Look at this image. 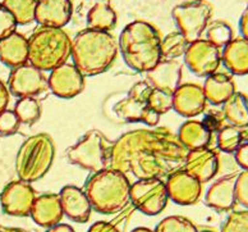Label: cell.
Listing matches in <instances>:
<instances>
[{"label": "cell", "mask_w": 248, "mask_h": 232, "mask_svg": "<svg viewBox=\"0 0 248 232\" xmlns=\"http://www.w3.org/2000/svg\"><path fill=\"white\" fill-rule=\"evenodd\" d=\"M188 150L165 130H136L114 143L109 168L136 179H161L174 163H182Z\"/></svg>", "instance_id": "cell-1"}, {"label": "cell", "mask_w": 248, "mask_h": 232, "mask_svg": "<svg viewBox=\"0 0 248 232\" xmlns=\"http://www.w3.org/2000/svg\"><path fill=\"white\" fill-rule=\"evenodd\" d=\"M118 54L114 36L105 31L83 30L72 41L71 55L73 65L83 77L103 73L113 65Z\"/></svg>", "instance_id": "cell-2"}, {"label": "cell", "mask_w": 248, "mask_h": 232, "mask_svg": "<svg viewBox=\"0 0 248 232\" xmlns=\"http://www.w3.org/2000/svg\"><path fill=\"white\" fill-rule=\"evenodd\" d=\"M118 45L125 65L136 72H149L161 61V37L147 22L135 21L125 26Z\"/></svg>", "instance_id": "cell-3"}, {"label": "cell", "mask_w": 248, "mask_h": 232, "mask_svg": "<svg viewBox=\"0 0 248 232\" xmlns=\"http://www.w3.org/2000/svg\"><path fill=\"white\" fill-rule=\"evenodd\" d=\"M131 183L124 173L107 168L87 180L85 193L93 209L103 215L121 212L129 201Z\"/></svg>", "instance_id": "cell-4"}, {"label": "cell", "mask_w": 248, "mask_h": 232, "mask_svg": "<svg viewBox=\"0 0 248 232\" xmlns=\"http://www.w3.org/2000/svg\"><path fill=\"white\" fill-rule=\"evenodd\" d=\"M72 40L63 29L41 27L29 39V62L40 71H53L71 57Z\"/></svg>", "instance_id": "cell-5"}, {"label": "cell", "mask_w": 248, "mask_h": 232, "mask_svg": "<svg viewBox=\"0 0 248 232\" xmlns=\"http://www.w3.org/2000/svg\"><path fill=\"white\" fill-rule=\"evenodd\" d=\"M55 148L47 133H37L22 144L16 158V171L19 180L33 182L46 175L53 165Z\"/></svg>", "instance_id": "cell-6"}, {"label": "cell", "mask_w": 248, "mask_h": 232, "mask_svg": "<svg viewBox=\"0 0 248 232\" xmlns=\"http://www.w3.org/2000/svg\"><path fill=\"white\" fill-rule=\"evenodd\" d=\"M113 145V141H110L107 136L97 130H93L68 149L67 158L72 165L97 173L109 168Z\"/></svg>", "instance_id": "cell-7"}, {"label": "cell", "mask_w": 248, "mask_h": 232, "mask_svg": "<svg viewBox=\"0 0 248 232\" xmlns=\"http://www.w3.org/2000/svg\"><path fill=\"white\" fill-rule=\"evenodd\" d=\"M213 13V8L205 0H191L174 8L171 12L178 31L191 44L201 39Z\"/></svg>", "instance_id": "cell-8"}, {"label": "cell", "mask_w": 248, "mask_h": 232, "mask_svg": "<svg viewBox=\"0 0 248 232\" xmlns=\"http://www.w3.org/2000/svg\"><path fill=\"white\" fill-rule=\"evenodd\" d=\"M153 87L147 81H140L132 86L127 98H124L114 107V112L127 122H143L149 127H155L160 116L151 111L147 104Z\"/></svg>", "instance_id": "cell-9"}, {"label": "cell", "mask_w": 248, "mask_h": 232, "mask_svg": "<svg viewBox=\"0 0 248 232\" xmlns=\"http://www.w3.org/2000/svg\"><path fill=\"white\" fill-rule=\"evenodd\" d=\"M167 185L161 179H145L131 185L129 200L136 209L146 215H156L168 203Z\"/></svg>", "instance_id": "cell-10"}, {"label": "cell", "mask_w": 248, "mask_h": 232, "mask_svg": "<svg viewBox=\"0 0 248 232\" xmlns=\"http://www.w3.org/2000/svg\"><path fill=\"white\" fill-rule=\"evenodd\" d=\"M220 62V49L206 39H200L191 43L185 53L186 66L199 77H207L215 73L219 68Z\"/></svg>", "instance_id": "cell-11"}, {"label": "cell", "mask_w": 248, "mask_h": 232, "mask_svg": "<svg viewBox=\"0 0 248 232\" xmlns=\"http://www.w3.org/2000/svg\"><path fill=\"white\" fill-rule=\"evenodd\" d=\"M8 87L12 95L17 98H35L47 87V79L43 71L31 65H22L12 69Z\"/></svg>", "instance_id": "cell-12"}, {"label": "cell", "mask_w": 248, "mask_h": 232, "mask_svg": "<svg viewBox=\"0 0 248 232\" xmlns=\"http://www.w3.org/2000/svg\"><path fill=\"white\" fill-rule=\"evenodd\" d=\"M36 193L31 183L22 180L8 183L0 194V203L5 215L13 217H27L31 215Z\"/></svg>", "instance_id": "cell-13"}, {"label": "cell", "mask_w": 248, "mask_h": 232, "mask_svg": "<svg viewBox=\"0 0 248 232\" xmlns=\"http://www.w3.org/2000/svg\"><path fill=\"white\" fill-rule=\"evenodd\" d=\"M47 87L55 97L71 99L85 89V77L73 63H64L51 71L47 79Z\"/></svg>", "instance_id": "cell-14"}, {"label": "cell", "mask_w": 248, "mask_h": 232, "mask_svg": "<svg viewBox=\"0 0 248 232\" xmlns=\"http://www.w3.org/2000/svg\"><path fill=\"white\" fill-rule=\"evenodd\" d=\"M168 197L179 205H192L200 199L202 183L182 168L171 172L167 179Z\"/></svg>", "instance_id": "cell-15"}, {"label": "cell", "mask_w": 248, "mask_h": 232, "mask_svg": "<svg viewBox=\"0 0 248 232\" xmlns=\"http://www.w3.org/2000/svg\"><path fill=\"white\" fill-rule=\"evenodd\" d=\"M183 169L201 183L207 182L217 176L219 169V157L217 151L209 147L189 150L185 159Z\"/></svg>", "instance_id": "cell-16"}, {"label": "cell", "mask_w": 248, "mask_h": 232, "mask_svg": "<svg viewBox=\"0 0 248 232\" xmlns=\"http://www.w3.org/2000/svg\"><path fill=\"white\" fill-rule=\"evenodd\" d=\"M207 100L202 86L196 83H183L173 94V109L178 115L192 118L203 113Z\"/></svg>", "instance_id": "cell-17"}, {"label": "cell", "mask_w": 248, "mask_h": 232, "mask_svg": "<svg viewBox=\"0 0 248 232\" xmlns=\"http://www.w3.org/2000/svg\"><path fill=\"white\" fill-rule=\"evenodd\" d=\"M59 198L63 213L69 219L78 223H86L89 221L93 207L85 190L73 185L64 186L59 193Z\"/></svg>", "instance_id": "cell-18"}, {"label": "cell", "mask_w": 248, "mask_h": 232, "mask_svg": "<svg viewBox=\"0 0 248 232\" xmlns=\"http://www.w3.org/2000/svg\"><path fill=\"white\" fill-rule=\"evenodd\" d=\"M71 0H39L35 21L41 27L62 29L72 18Z\"/></svg>", "instance_id": "cell-19"}, {"label": "cell", "mask_w": 248, "mask_h": 232, "mask_svg": "<svg viewBox=\"0 0 248 232\" xmlns=\"http://www.w3.org/2000/svg\"><path fill=\"white\" fill-rule=\"evenodd\" d=\"M146 81L153 89L163 90L174 94L181 85L182 66L175 59H161L149 72H146Z\"/></svg>", "instance_id": "cell-20"}, {"label": "cell", "mask_w": 248, "mask_h": 232, "mask_svg": "<svg viewBox=\"0 0 248 232\" xmlns=\"http://www.w3.org/2000/svg\"><path fill=\"white\" fill-rule=\"evenodd\" d=\"M237 177L238 175H229L215 181L206 193V205L217 212L232 211L237 204V198H235Z\"/></svg>", "instance_id": "cell-21"}, {"label": "cell", "mask_w": 248, "mask_h": 232, "mask_svg": "<svg viewBox=\"0 0 248 232\" xmlns=\"http://www.w3.org/2000/svg\"><path fill=\"white\" fill-rule=\"evenodd\" d=\"M30 215L35 223L46 229L61 223L64 213L59 194H44L36 198Z\"/></svg>", "instance_id": "cell-22"}, {"label": "cell", "mask_w": 248, "mask_h": 232, "mask_svg": "<svg viewBox=\"0 0 248 232\" xmlns=\"http://www.w3.org/2000/svg\"><path fill=\"white\" fill-rule=\"evenodd\" d=\"M0 62L11 68L29 62V39L19 33H13L0 40Z\"/></svg>", "instance_id": "cell-23"}, {"label": "cell", "mask_w": 248, "mask_h": 232, "mask_svg": "<svg viewBox=\"0 0 248 232\" xmlns=\"http://www.w3.org/2000/svg\"><path fill=\"white\" fill-rule=\"evenodd\" d=\"M202 89L206 100L213 105H223L237 91L235 83L231 76L219 72L207 76Z\"/></svg>", "instance_id": "cell-24"}, {"label": "cell", "mask_w": 248, "mask_h": 232, "mask_svg": "<svg viewBox=\"0 0 248 232\" xmlns=\"http://www.w3.org/2000/svg\"><path fill=\"white\" fill-rule=\"evenodd\" d=\"M221 61L233 75H248V40H232L224 47Z\"/></svg>", "instance_id": "cell-25"}, {"label": "cell", "mask_w": 248, "mask_h": 232, "mask_svg": "<svg viewBox=\"0 0 248 232\" xmlns=\"http://www.w3.org/2000/svg\"><path fill=\"white\" fill-rule=\"evenodd\" d=\"M211 136L213 133L206 129L202 122L189 119L181 126L178 133V140L189 151V150L209 147Z\"/></svg>", "instance_id": "cell-26"}, {"label": "cell", "mask_w": 248, "mask_h": 232, "mask_svg": "<svg viewBox=\"0 0 248 232\" xmlns=\"http://www.w3.org/2000/svg\"><path fill=\"white\" fill-rule=\"evenodd\" d=\"M223 115L231 126L245 130L248 127V97L235 93L223 104Z\"/></svg>", "instance_id": "cell-27"}, {"label": "cell", "mask_w": 248, "mask_h": 232, "mask_svg": "<svg viewBox=\"0 0 248 232\" xmlns=\"http://www.w3.org/2000/svg\"><path fill=\"white\" fill-rule=\"evenodd\" d=\"M117 25V15L107 1H97L87 15V26L90 30L109 33Z\"/></svg>", "instance_id": "cell-28"}, {"label": "cell", "mask_w": 248, "mask_h": 232, "mask_svg": "<svg viewBox=\"0 0 248 232\" xmlns=\"http://www.w3.org/2000/svg\"><path fill=\"white\" fill-rule=\"evenodd\" d=\"M39 0H4L3 5L15 17L17 25H30L35 21Z\"/></svg>", "instance_id": "cell-29"}, {"label": "cell", "mask_w": 248, "mask_h": 232, "mask_svg": "<svg viewBox=\"0 0 248 232\" xmlns=\"http://www.w3.org/2000/svg\"><path fill=\"white\" fill-rule=\"evenodd\" d=\"M188 45L189 43L179 31L168 33L164 39H161V59H177L185 55Z\"/></svg>", "instance_id": "cell-30"}, {"label": "cell", "mask_w": 248, "mask_h": 232, "mask_svg": "<svg viewBox=\"0 0 248 232\" xmlns=\"http://www.w3.org/2000/svg\"><path fill=\"white\" fill-rule=\"evenodd\" d=\"M15 113L23 125H33L41 117V104L36 98H21L16 103Z\"/></svg>", "instance_id": "cell-31"}, {"label": "cell", "mask_w": 248, "mask_h": 232, "mask_svg": "<svg viewBox=\"0 0 248 232\" xmlns=\"http://www.w3.org/2000/svg\"><path fill=\"white\" fill-rule=\"evenodd\" d=\"M243 143L242 130L234 126H224L217 133V148L225 153H234Z\"/></svg>", "instance_id": "cell-32"}, {"label": "cell", "mask_w": 248, "mask_h": 232, "mask_svg": "<svg viewBox=\"0 0 248 232\" xmlns=\"http://www.w3.org/2000/svg\"><path fill=\"white\" fill-rule=\"evenodd\" d=\"M206 40L214 44L215 47L224 48L227 47L228 44L233 40V31L232 27L228 23L223 21L214 22L213 25L210 26L206 33Z\"/></svg>", "instance_id": "cell-33"}, {"label": "cell", "mask_w": 248, "mask_h": 232, "mask_svg": "<svg viewBox=\"0 0 248 232\" xmlns=\"http://www.w3.org/2000/svg\"><path fill=\"white\" fill-rule=\"evenodd\" d=\"M154 232H199L197 227L189 219L181 215H171L164 218L156 226Z\"/></svg>", "instance_id": "cell-34"}, {"label": "cell", "mask_w": 248, "mask_h": 232, "mask_svg": "<svg viewBox=\"0 0 248 232\" xmlns=\"http://www.w3.org/2000/svg\"><path fill=\"white\" fill-rule=\"evenodd\" d=\"M147 104L151 111L161 116L173 109V94L163 91V90L153 89L149 95Z\"/></svg>", "instance_id": "cell-35"}, {"label": "cell", "mask_w": 248, "mask_h": 232, "mask_svg": "<svg viewBox=\"0 0 248 232\" xmlns=\"http://www.w3.org/2000/svg\"><path fill=\"white\" fill-rule=\"evenodd\" d=\"M221 232H248V211H235L228 215Z\"/></svg>", "instance_id": "cell-36"}, {"label": "cell", "mask_w": 248, "mask_h": 232, "mask_svg": "<svg viewBox=\"0 0 248 232\" xmlns=\"http://www.w3.org/2000/svg\"><path fill=\"white\" fill-rule=\"evenodd\" d=\"M19 126H21V122L16 116L15 111L5 109V111L0 113V135H15L19 130Z\"/></svg>", "instance_id": "cell-37"}, {"label": "cell", "mask_w": 248, "mask_h": 232, "mask_svg": "<svg viewBox=\"0 0 248 232\" xmlns=\"http://www.w3.org/2000/svg\"><path fill=\"white\" fill-rule=\"evenodd\" d=\"M16 29H17V22L15 17L4 7L3 3H0V40L16 33Z\"/></svg>", "instance_id": "cell-38"}, {"label": "cell", "mask_w": 248, "mask_h": 232, "mask_svg": "<svg viewBox=\"0 0 248 232\" xmlns=\"http://www.w3.org/2000/svg\"><path fill=\"white\" fill-rule=\"evenodd\" d=\"M235 198L237 203L248 209V169L239 173L235 183Z\"/></svg>", "instance_id": "cell-39"}, {"label": "cell", "mask_w": 248, "mask_h": 232, "mask_svg": "<svg viewBox=\"0 0 248 232\" xmlns=\"http://www.w3.org/2000/svg\"><path fill=\"white\" fill-rule=\"evenodd\" d=\"M224 121H225V118H224L223 112L211 111L205 116L202 123H203V126H205L206 129L209 130L210 133H219L220 130L223 129Z\"/></svg>", "instance_id": "cell-40"}, {"label": "cell", "mask_w": 248, "mask_h": 232, "mask_svg": "<svg viewBox=\"0 0 248 232\" xmlns=\"http://www.w3.org/2000/svg\"><path fill=\"white\" fill-rule=\"evenodd\" d=\"M234 153L238 165L243 169H248V141H243Z\"/></svg>", "instance_id": "cell-41"}, {"label": "cell", "mask_w": 248, "mask_h": 232, "mask_svg": "<svg viewBox=\"0 0 248 232\" xmlns=\"http://www.w3.org/2000/svg\"><path fill=\"white\" fill-rule=\"evenodd\" d=\"M89 232H121L119 230L109 222H96L89 229Z\"/></svg>", "instance_id": "cell-42"}, {"label": "cell", "mask_w": 248, "mask_h": 232, "mask_svg": "<svg viewBox=\"0 0 248 232\" xmlns=\"http://www.w3.org/2000/svg\"><path fill=\"white\" fill-rule=\"evenodd\" d=\"M9 104V90L3 81H0V113L7 109Z\"/></svg>", "instance_id": "cell-43"}, {"label": "cell", "mask_w": 248, "mask_h": 232, "mask_svg": "<svg viewBox=\"0 0 248 232\" xmlns=\"http://www.w3.org/2000/svg\"><path fill=\"white\" fill-rule=\"evenodd\" d=\"M239 29L243 35V39L248 40V9H246L242 15L241 21H239Z\"/></svg>", "instance_id": "cell-44"}, {"label": "cell", "mask_w": 248, "mask_h": 232, "mask_svg": "<svg viewBox=\"0 0 248 232\" xmlns=\"http://www.w3.org/2000/svg\"><path fill=\"white\" fill-rule=\"evenodd\" d=\"M46 232H75V230L72 229L69 225H65V223H58L57 226L50 227Z\"/></svg>", "instance_id": "cell-45"}, {"label": "cell", "mask_w": 248, "mask_h": 232, "mask_svg": "<svg viewBox=\"0 0 248 232\" xmlns=\"http://www.w3.org/2000/svg\"><path fill=\"white\" fill-rule=\"evenodd\" d=\"M0 232H27L22 229H17V227H5V229H1Z\"/></svg>", "instance_id": "cell-46"}, {"label": "cell", "mask_w": 248, "mask_h": 232, "mask_svg": "<svg viewBox=\"0 0 248 232\" xmlns=\"http://www.w3.org/2000/svg\"><path fill=\"white\" fill-rule=\"evenodd\" d=\"M131 232H154V231L153 230L147 229V227H137V229H135Z\"/></svg>", "instance_id": "cell-47"}, {"label": "cell", "mask_w": 248, "mask_h": 232, "mask_svg": "<svg viewBox=\"0 0 248 232\" xmlns=\"http://www.w3.org/2000/svg\"><path fill=\"white\" fill-rule=\"evenodd\" d=\"M242 136H243V140L248 141V127L245 130H242Z\"/></svg>", "instance_id": "cell-48"}, {"label": "cell", "mask_w": 248, "mask_h": 232, "mask_svg": "<svg viewBox=\"0 0 248 232\" xmlns=\"http://www.w3.org/2000/svg\"><path fill=\"white\" fill-rule=\"evenodd\" d=\"M203 232H213V231H203Z\"/></svg>", "instance_id": "cell-49"}, {"label": "cell", "mask_w": 248, "mask_h": 232, "mask_svg": "<svg viewBox=\"0 0 248 232\" xmlns=\"http://www.w3.org/2000/svg\"><path fill=\"white\" fill-rule=\"evenodd\" d=\"M0 230H1V229H0Z\"/></svg>", "instance_id": "cell-50"}]
</instances>
